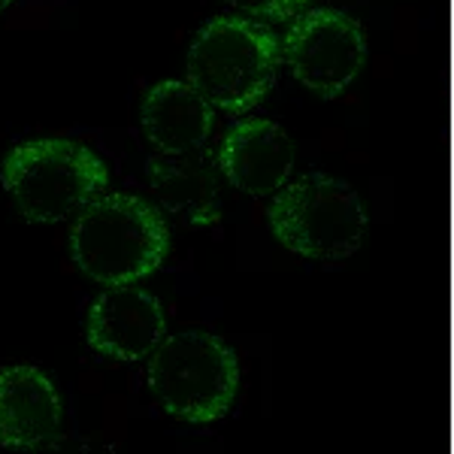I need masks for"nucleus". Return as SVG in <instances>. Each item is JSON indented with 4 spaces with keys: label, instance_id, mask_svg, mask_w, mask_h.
Masks as SVG:
<instances>
[{
    "label": "nucleus",
    "instance_id": "2",
    "mask_svg": "<svg viewBox=\"0 0 454 454\" xmlns=\"http://www.w3.org/2000/svg\"><path fill=\"white\" fill-rule=\"evenodd\" d=\"M282 40L267 25L243 16H218L194 34L185 55V76L212 109L243 115L276 82Z\"/></svg>",
    "mask_w": 454,
    "mask_h": 454
},
{
    "label": "nucleus",
    "instance_id": "3",
    "mask_svg": "<svg viewBox=\"0 0 454 454\" xmlns=\"http://www.w3.org/2000/svg\"><path fill=\"white\" fill-rule=\"evenodd\" d=\"M0 182L25 222L58 224L76 218L88 203L106 194L109 170L88 145L46 137L10 149L0 167Z\"/></svg>",
    "mask_w": 454,
    "mask_h": 454
},
{
    "label": "nucleus",
    "instance_id": "9",
    "mask_svg": "<svg viewBox=\"0 0 454 454\" xmlns=\"http://www.w3.org/2000/svg\"><path fill=\"white\" fill-rule=\"evenodd\" d=\"M64 400L52 379L36 367L0 370V445L43 451L61 436Z\"/></svg>",
    "mask_w": 454,
    "mask_h": 454
},
{
    "label": "nucleus",
    "instance_id": "11",
    "mask_svg": "<svg viewBox=\"0 0 454 454\" xmlns=\"http://www.w3.org/2000/svg\"><path fill=\"white\" fill-rule=\"evenodd\" d=\"M140 124L158 155H188L207 145L215 109L188 79H164L145 91Z\"/></svg>",
    "mask_w": 454,
    "mask_h": 454
},
{
    "label": "nucleus",
    "instance_id": "7",
    "mask_svg": "<svg viewBox=\"0 0 454 454\" xmlns=\"http://www.w3.org/2000/svg\"><path fill=\"white\" fill-rule=\"evenodd\" d=\"M85 340L98 355L113 361H145L167 340V312L140 285L104 288L88 309Z\"/></svg>",
    "mask_w": 454,
    "mask_h": 454
},
{
    "label": "nucleus",
    "instance_id": "1",
    "mask_svg": "<svg viewBox=\"0 0 454 454\" xmlns=\"http://www.w3.org/2000/svg\"><path fill=\"white\" fill-rule=\"evenodd\" d=\"M70 258L94 285H137L170 258V227L145 197L104 194L73 218Z\"/></svg>",
    "mask_w": 454,
    "mask_h": 454
},
{
    "label": "nucleus",
    "instance_id": "5",
    "mask_svg": "<svg viewBox=\"0 0 454 454\" xmlns=\"http://www.w3.org/2000/svg\"><path fill=\"white\" fill-rule=\"evenodd\" d=\"M149 391L167 415L212 424L231 412L239 394V357L209 331L170 333L149 357Z\"/></svg>",
    "mask_w": 454,
    "mask_h": 454
},
{
    "label": "nucleus",
    "instance_id": "6",
    "mask_svg": "<svg viewBox=\"0 0 454 454\" xmlns=\"http://www.w3.org/2000/svg\"><path fill=\"white\" fill-rule=\"evenodd\" d=\"M282 58L306 91L333 100L361 76L367 64V36L346 12L309 10L288 27Z\"/></svg>",
    "mask_w": 454,
    "mask_h": 454
},
{
    "label": "nucleus",
    "instance_id": "13",
    "mask_svg": "<svg viewBox=\"0 0 454 454\" xmlns=\"http://www.w3.org/2000/svg\"><path fill=\"white\" fill-rule=\"evenodd\" d=\"M43 454H104V451H98L91 442H82V439H64V436H58L49 449H43Z\"/></svg>",
    "mask_w": 454,
    "mask_h": 454
},
{
    "label": "nucleus",
    "instance_id": "8",
    "mask_svg": "<svg viewBox=\"0 0 454 454\" xmlns=\"http://www.w3.org/2000/svg\"><path fill=\"white\" fill-rule=\"evenodd\" d=\"M218 170L231 188L252 197L279 194L294 170V140L270 119H243L231 124L218 143Z\"/></svg>",
    "mask_w": 454,
    "mask_h": 454
},
{
    "label": "nucleus",
    "instance_id": "10",
    "mask_svg": "<svg viewBox=\"0 0 454 454\" xmlns=\"http://www.w3.org/2000/svg\"><path fill=\"white\" fill-rule=\"evenodd\" d=\"M145 176L160 212L197 227L222 218V170L207 145L188 155H152Z\"/></svg>",
    "mask_w": 454,
    "mask_h": 454
},
{
    "label": "nucleus",
    "instance_id": "4",
    "mask_svg": "<svg viewBox=\"0 0 454 454\" xmlns=\"http://www.w3.org/2000/svg\"><path fill=\"white\" fill-rule=\"evenodd\" d=\"M276 243L309 261H346L367 239L370 212L346 179L306 173L291 179L267 209Z\"/></svg>",
    "mask_w": 454,
    "mask_h": 454
},
{
    "label": "nucleus",
    "instance_id": "14",
    "mask_svg": "<svg viewBox=\"0 0 454 454\" xmlns=\"http://www.w3.org/2000/svg\"><path fill=\"white\" fill-rule=\"evenodd\" d=\"M12 4V0H0V12H4L6 10V6H10Z\"/></svg>",
    "mask_w": 454,
    "mask_h": 454
},
{
    "label": "nucleus",
    "instance_id": "12",
    "mask_svg": "<svg viewBox=\"0 0 454 454\" xmlns=\"http://www.w3.org/2000/svg\"><path fill=\"white\" fill-rule=\"evenodd\" d=\"M224 4L233 6L237 16L243 19L261 21V25H276V21L303 16L309 0H224Z\"/></svg>",
    "mask_w": 454,
    "mask_h": 454
}]
</instances>
